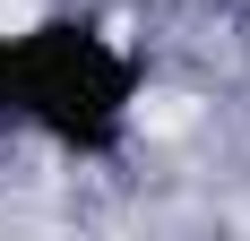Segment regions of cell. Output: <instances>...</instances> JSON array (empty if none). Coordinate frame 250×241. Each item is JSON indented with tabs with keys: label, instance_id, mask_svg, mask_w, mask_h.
<instances>
[{
	"label": "cell",
	"instance_id": "6da1fadb",
	"mask_svg": "<svg viewBox=\"0 0 250 241\" xmlns=\"http://www.w3.org/2000/svg\"><path fill=\"white\" fill-rule=\"evenodd\" d=\"M9 60H18V129H35L43 146H61L78 164H104V155L129 146L138 60H129L121 35H104L95 18L52 9V18L9 35Z\"/></svg>",
	"mask_w": 250,
	"mask_h": 241
},
{
	"label": "cell",
	"instance_id": "7a4b0ae2",
	"mask_svg": "<svg viewBox=\"0 0 250 241\" xmlns=\"http://www.w3.org/2000/svg\"><path fill=\"white\" fill-rule=\"evenodd\" d=\"M18 129V60H9V35H0V138Z\"/></svg>",
	"mask_w": 250,
	"mask_h": 241
}]
</instances>
